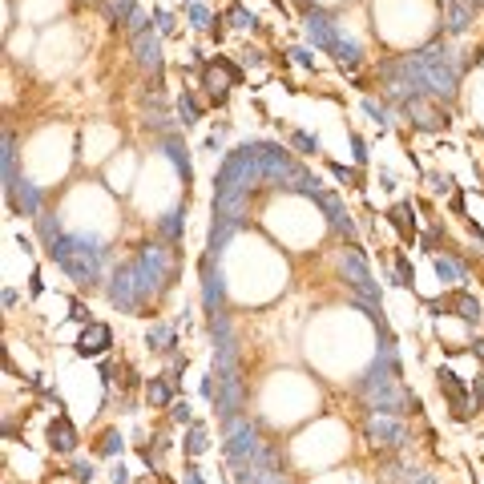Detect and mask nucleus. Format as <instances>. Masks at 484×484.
Instances as JSON below:
<instances>
[{"instance_id":"9b49d317","label":"nucleus","mask_w":484,"mask_h":484,"mask_svg":"<svg viewBox=\"0 0 484 484\" xmlns=\"http://www.w3.org/2000/svg\"><path fill=\"white\" fill-rule=\"evenodd\" d=\"M69 476H73L77 484H89V480H93V464H85V460H73V464H69Z\"/></svg>"},{"instance_id":"f8f14e48","label":"nucleus","mask_w":484,"mask_h":484,"mask_svg":"<svg viewBox=\"0 0 484 484\" xmlns=\"http://www.w3.org/2000/svg\"><path fill=\"white\" fill-rule=\"evenodd\" d=\"M122 372H125V367H122V363H101V380H105V384H117V380H122Z\"/></svg>"},{"instance_id":"9d476101","label":"nucleus","mask_w":484,"mask_h":484,"mask_svg":"<svg viewBox=\"0 0 484 484\" xmlns=\"http://www.w3.org/2000/svg\"><path fill=\"white\" fill-rule=\"evenodd\" d=\"M396 283H399V286H412V283H416V274H412V262L404 259V254H396Z\"/></svg>"},{"instance_id":"2eb2a0df","label":"nucleus","mask_w":484,"mask_h":484,"mask_svg":"<svg viewBox=\"0 0 484 484\" xmlns=\"http://www.w3.org/2000/svg\"><path fill=\"white\" fill-rule=\"evenodd\" d=\"M428 182H432V190H436V194H444V190H448V178H444V174H432Z\"/></svg>"},{"instance_id":"1a4fd4ad","label":"nucleus","mask_w":484,"mask_h":484,"mask_svg":"<svg viewBox=\"0 0 484 484\" xmlns=\"http://www.w3.org/2000/svg\"><path fill=\"white\" fill-rule=\"evenodd\" d=\"M186 452H190V456L206 452V432H202L198 424H194V428H190V436H186Z\"/></svg>"},{"instance_id":"f3484780","label":"nucleus","mask_w":484,"mask_h":484,"mask_svg":"<svg viewBox=\"0 0 484 484\" xmlns=\"http://www.w3.org/2000/svg\"><path fill=\"white\" fill-rule=\"evenodd\" d=\"M295 141H299V149H307V154H311V149H315V137H307V134H299Z\"/></svg>"},{"instance_id":"ddd939ff","label":"nucleus","mask_w":484,"mask_h":484,"mask_svg":"<svg viewBox=\"0 0 484 484\" xmlns=\"http://www.w3.org/2000/svg\"><path fill=\"white\" fill-rule=\"evenodd\" d=\"M182 122H198V105L190 93H182Z\"/></svg>"},{"instance_id":"6e6552de","label":"nucleus","mask_w":484,"mask_h":484,"mask_svg":"<svg viewBox=\"0 0 484 484\" xmlns=\"http://www.w3.org/2000/svg\"><path fill=\"white\" fill-rule=\"evenodd\" d=\"M432 262H436V271H440V279H444V283H456V279H460L456 262H448L444 254H432Z\"/></svg>"},{"instance_id":"39448f33","label":"nucleus","mask_w":484,"mask_h":484,"mask_svg":"<svg viewBox=\"0 0 484 484\" xmlns=\"http://www.w3.org/2000/svg\"><path fill=\"white\" fill-rule=\"evenodd\" d=\"M222 73H226L222 61H214L210 69H206V77H202V81H206V93H210L214 105H222V101H226V89H230V81H226Z\"/></svg>"},{"instance_id":"f03ea898","label":"nucleus","mask_w":484,"mask_h":484,"mask_svg":"<svg viewBox=\"0 0 484 484\" xmlns=\"http://www.w3.org/2000/svg\"><path fill=\"white\" fill-rule=\"evenodd\" d=\"M109 343H113V331L105 327V323H85V331H81V339H77V355H81V360L101 355Z\"/></svg>"},{"instance_id":"a211bd4d","label":"nucleus","mask_w":484,"mask_h":484,"mask_svg":"<svg viewBox=\"0 0 484 484\" xmlns=\"http://www.w3.org/2000/svg\"><path fill=\"white\" fill-rule=\"evenodd\" d=\"M472 351H476V355H480V360H484V343H472Z\"/></svg>"},{"instance_id":"0eeeda50","label":"nucleus","mask_w":484,"mask_h":484,"mask_svg":"<svg viewBox=\"0 0 484 484\" xmlns=\"http://www.w3.org/2000/svg\"><path fill=\"white\" fill-rule=\"evenodd\" d=\"M97 452H101V456H117V452H122V436L113 432V428H109V432H101Z\"/></svg>"},{"instance_id":"dca6fc26","label":"nucleus","mask_w":484,"mask_h":484,"mask_svg":"<svg viewBox=\"0 0 484 484\" xmlns=\"http://www.w3.org/2000/svg\"><path fill=\"white\" fill-rule=\"evenodd\" d=\"M113 484H129V472H125L122 464H113Z\"/></svg>"},{"instance_id":"7ed1b4c3","label":"nucleus","mask_w":484,"mask_h":484,"mask_svg":"<svg viewBox=\"0 0 484 484\" xmlns=\"http://www.w3.org/2000/svg\"><path fill=\"white\" fill-rule=\"evenodd\" d=\"M404 436H408V432H404L396 420H380V416H375V420L367 424V440H372V444H380V448H396Z\"/></svg>"},{"instance_id":"423d86ee","label":"nucleus","mask_w":484,"mask_h":484,"mask_svg":"<svg viewBox=\"0 0 484 484\" xmlns=\"http://www.w3.org/2000/svg\"><path fill=\"white\" fill-rule=\"evenodd\" d=\"M146 399L154 404V408H166V404H174V392H170L166 380H149V384H146Z\"/></svg>"},{"instance_id":"f257e3e1","label":"nucleus","mask_w":484,"mask_h":484,"mask_svg":"<svg viewBox=\"0 0 484 484\" xmlns=\"http://www.w3.org/2000/svg\"><path fill=\"white\" fill-rule=\"evenodd\" d=\"M45 444H49V452H61V456H69V452L81 444V436H77L73 420H65V416L49 420V428H45Z\"/></svg>"},{"instance_id":"4468645a","label":"nucleus","mask_w":484,"mask_h":484,"mask_svg":"<svg viewBox=\"0 0 484 484\" xmlns=\"http://www.w3.org/2000/svg\"><path fill=\"white\" fill-rule=\"evenodd\" d=\"M230 25L247 28V25H250V13H247V9H230Z\"/></svg>"},{"instance_id":"20e7f679","label":"nucleus","mask_w":484,"mask_h":484,"mask_svg":"<svg viewBox=\"0 0 484 484\" xmlns=\"http://www.w3.org/2000/svg\"><path fill=\"white\" fill-rule=\"evenodd\" d=\"M387 218H392V226L404 235V242H412V238H416V210H412L408 202L392 206V210H387Z\"/></svg>"}]
</instances>
